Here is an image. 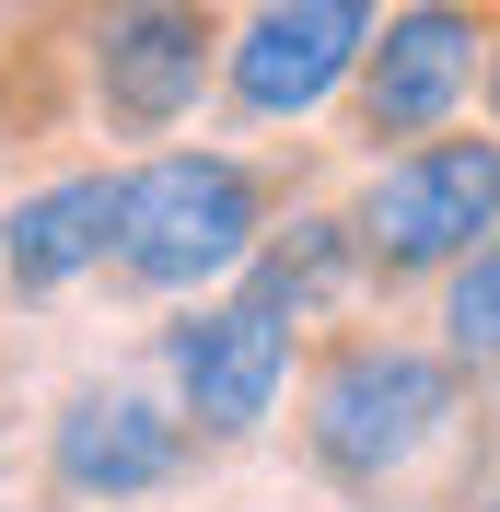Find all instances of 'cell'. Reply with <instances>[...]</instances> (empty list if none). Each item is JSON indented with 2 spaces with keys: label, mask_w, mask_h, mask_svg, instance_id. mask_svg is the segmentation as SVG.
<instances>
[{
  "label": "cell",
  "mask_w": 500,
  "mask_h": 512,
  "mask_svg": "<svg viewBox=\"0 0 500 512\" xmlns=\"http://www.w3.org/2000/svg\"><path fill=\"white\" fill-rule=\"evenodd\" d=\"M489 105H500V47H489Z\"/></svg>",
  "instance_id": "11"
},
{
  "label": "cell",
  "mask_w": 500,
  "mask_h": 512,
  "mask_svg": "<svg viewBox=\"0 0 500 512\" xmlns=\"http://www.w3.org/2000/svg\"><path fill=\"white\" fill-rule=\"evenodd\" d=\"M442 419H454V361L407 350V338H349L338 361H326V384H314V466L326 478H396L407 454L431 443Z\"/></svg>",
  "instance_id": "3"
},
{
  "label": "cell",
  "mask_w": 500,
  "mask_h": 512,
  "mask_svg": "<svg viewBox=\"0 0 500 512\" xmlns=\"http://www.w3.org/2000/svg\"><path fill=\"white\" fill-rule=\"evenodd\" d=\"M442 338L466 373H500V233L477 256H454V291H442Z\"/></svg>",
  "instance_id": "10"
},
{
  "label": "cell",
  "mask_w": 500,
  "mask_h": 512,
  "mask_svg": "<svg viewBox=\"0 0 500 512\" xmlns=\"http://www.w3.org/2000/svg\"><path fill=\"white\" fill-rule=\"evenodd\" d=\"M500 233V140H407L396 163H373V187L349 210V245L384 280H431L454 256H477Z\"/></svg>",
  "instance_id": "2"
},
{
  "label": "cell",
  "mask_w": 500,
  "mask_h": 512,
  "mask_svg": "<svg viewBox=\"0 0 500 512\" xmlns=\"http://www.w3.org/2000/svg\"><path fill=\"white\" fill-rule=\"evenodd\" d=\"M280 384H291V315L268 291H233V303L175 326V396H187V419L210 443H245L280 408Z\"/></svg>",
  "instance_id": "6"
},
{
  "label": "cell",
  "mask_w": 500,
  "mask_h": 512,
  "mask_svg": "<svg viewBox=\"0 0 500 512\" xmlns=\"http://www.w3.org/2000/svg\"><path fill=\"white\" fill-rule=\"evenodd\" d=\"M477 59H489V35H477L466 0H407V12H384L361 70H349L361 140H442L454 105L477 94Z\"/></svg>",
  "instance_id": "5"
},
{
  "label": "cell",
  "mask_w": 500,
  "mask_h": 512,
  "mask_svg": "<svg viewBox=\"0 0 500 512\" xmlns=\"http://www.w3.org/2000/svg\"><path fill=\"white\" fill-rule=\"evenodd\" d=\"M373 24H384V0H256L245 35H233V59H221L233 117L280 128V117H314L326 94H349Z\"/></svg>",
  "instance_id": "4"
},
{
  "label": "cell",
  "mask_w": 500,
  "mask_h": 512,
  "mask_svg": "<svg viewBox=\"0 0 500 512\" xmlns=\"http://www.w3.org/2000/svg\"><path fill=\"white\" fill-rule=\"evenodd\" d=\"M268 245V187L233 152H163L117 175V280L140 291H210Z\"/></svg>",
  "instance_id": "1"
},
{
  "label": "cell",
  "mask_w": 500,
  "mask_h": 512,
  "mask_svg": "<svg viewBox=\"0 0 500 512\" xmlns=\"http://www.w3.org/2000/svg\"><path fill=\"white\" fill-rule=\"evenodd\" d=\"M47 466H59V489H82V501H140V489H163L187 466V419L152 408L140 384H94V396L59 408Z\"/></svg>",
  "instance_id": "8"
},
{
  "label": "cell",
  "mask_w": 500,
  "mask_h": 512,
  "mask_svg": "<svg viewBox=\"0 0 500 512\" xmlns=\"http://www.w3.org/2000/svg\"><path fill=\"white\" fill-rule=\"evenodd\" d=\"M105 245H117V175H59V187L12 198L0 280L12 291H70L82 268H105Z\"/></svg>",
  "instance_id": "9"
},
{
  "label": "cell",
  "mask_w": 500,
  "mask_h": 512,
  "mask_svg": "<svg viewBox=\"0 0 500 512\" xmlns=\"http://www.w3.org/2000/svg\"><path fill=\"white\" fill-rule=\"evenodd\" d=\"M210 59H221L210 0H117L94 35V94L117 128H175L210 94Z\"/></svg>",
  "instance_id": "7"
},
{
  "label": "cell",
  "mask_w": 500,
  "mask_h": 512,
  "mask_svg": "<svg viewBox=\"0 0 500 512\" xmlns=\"http://www.w3.org/2000/svg\"><path fill=\"white\" fill-rule=\"evenodd\" d=\"M489 512H500V501H489Z\"/></svg>",
  "instance_id": "12"
}]
</instances>
